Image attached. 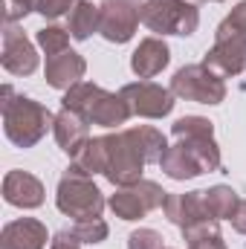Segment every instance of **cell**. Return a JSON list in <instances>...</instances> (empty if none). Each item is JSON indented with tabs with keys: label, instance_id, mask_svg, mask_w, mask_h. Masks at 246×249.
Returning <instances> with one entry per match:
<instances>
[{
	"label": "cell",
	"instance_id": "1",
	"mask_svg": "<svg viewBox=\"0 0 246 249\" xmlns=\"http://www.w3.org/2000/svg\"><path fill=\"white\" fill-rule=\"evenodd\" d=\"M105 139H107V165L102 177L116 188L139 183L145 165L159 162L168 148V139L162 136V130L151 124H136L116 133H105Z\"/></svg>",
	"mask_w": 246,
	"mask_h": 249
},
{
	"label": "cell",
	"instance_id": "2",
	"mask_svg": "<svg viewBox=\"0 0 246 249\" xmlns=\"http://www.w3.org/2000/svg\"><path fill=\"white\" fill-rule=\"evenodd\" d=\"M55 116L50 113L47 105L29 99V96H15L9 84H3V130L12 145L18 148H35L47 130H53Z\"/></svg>",
	"mask_w": 246,
	"mask_h": 249
},
{
	"label": "cell",
	"instance_id": "3",
	"mask_svg": "<svg viewBox=\"0 0 246 249\" xmlns=\"http://www.w3.org/2000/svg\"><path fill=\"white\" fill-rule=\"evenodd\" d=\"M165 217L183 232V241H200L209 235H220V220L206 206V191H185V194H168L162 206Z\"/></svg>",
	"mask_w": 246,
	"mask_h": 249
},
{
	"label": "cell",
	"instance_id": "4",
	"mask_svg": "<svg viewBox=\"0 0 246 249\" xmlns=\"http://www.w3.org/2000/svg\"><path fill=\"white\" fill-rule=\"evenodd\" d=\"M55 206L61 214L72 220H90V217H102L105 194L99 191L90 174H84L81 168L70 162V168L64 171L61 183H58V191H55Z\"/></svg>",
	"mask_w": 246,
	"mask_h": 249
},
{
	"label": "cell",
	"instance_id": "5",
	"mask_svg": "<svg viewBox=\"0 0 246 249\" xmlns=\"http://www.w3.org/2000/svg\"><path fill=\"white\" fill-rule=\"evenodd\" d=\"M142 23L162 35L188 38L200 26V9L191 0H145L142 3Z\"/></svg>",
	"mask_w": 246,
	"mask_h": 249
},
{
	"label": "cell",
	"instance_id": "6",
	"mask_svg": "<svg viewBox=\"0 0 246 249\" xmlns=\"http://www.w3.org/2000/svg\"><path fill=\"white\" fill-rule=\"evenodd\" d=\"M171 93L185 102H197V105H220L226 102V81L211 72L206 64H185L174 72L171 78Z\"/></svg>",
	"mask_w": 246,
	"mask_h": 249
},
{
	"label": "cell",
	"instance_id": "7",
	"mask_svg": "<svg viewBox=\"0 0 246 249\" xmlns=\"http://www.w3.org/2000/svg\"><path fill=\"white\" fill-rule=\"evenodd\" d=\"M171 136L174 142L185 145L191 151V157L200 162L203 174L206 171H220V148L214 142V124L203 116H183L171 124Z\"/></svg>",
	"mask_w": 246,
	"mask_h": 249
},
{
	"label": "cell",
	"instance_id": "8",
	"mask_svg": "<svg viewBox=\"0 0 246 249\" xmlns=\"http://www.w3.org/2000/svg\"><path fill=\"white\" fill-rule=\"evenodd\" d=\"M165 197L168 191L154 183V180H139L133 186H124V188H116L107 200L110 212L119 217V220H142L148 212L154 209H162L165 206Z\"/></svg>",
	"mask_w": 246,
	"mask_h": 249
},
{
	"label": "cell",
	"instance_id": "9",
	"mask_svg": "<svg viewBox=\"0 0 246 249\" xmlns=\"http://www.w3.org/2000/svg\"><path fill=\"white\" fill-rule=\"evenodd\" d=\"M145 0H102L99 3V35L110 44H127L142 23Z\"/></svg>",
	"mask_w": 246,
	"mask_h": 249
},
{
	"label": "cell",
	"instance_id": "10",
	"mask_svg": "<svg viewBox=\"0 0 246 249\" xmlns=\"http://www.w3.org/2000/svg\"><path fill=\"white\" fill-rule=\"evenodd\" d=\"M122 99L127 102L130 113L133 116H142V119H162L174 110V93L171 87H162V84H154L148 78H139V81H130L124 84L122 90Z\"/></svg>",
	"mask_w": 246,
	"mask_h": 249
},
{
	"label": "cell",
	"instance_id": "11",
	"mask_svg": "<svg viewBox=\"0 0 246 249\" xmlns=\"http://www.w3.org/2000/svg\"><path fill=\"white\" fill-rule=\"evenodd\" d=\"M203 64L220 78L241 75L246 70V35H214V47L203 55Z\"/></svg>",
	"mask_w": 246,
	"mask_h": 249
},
{
	"label": "cell",
	"instance_id": "12",
	"mask_svg": "<svg viewBox=\"0 0 246 249\" xmlns=\"http://www.w3.org/2000/svg\"><path fill=\"white\" fill-rule=\"evenodd\" d=\"M0 64L12 75H32L38 70V50H35V44L15 23H6V29H3V55H0Z\"/></svg>",
	"mask_w": 246,
	"mask_h": 249
},
{
	"label": "cell",
	"instance_id": "13",
	"mask_svg": "<svg viewBox=\"0 0 246 249\" xmlns=\"http://www.w3.org/2000/svg\"><path fill=\"white\" fill-rule=\"evenodd\" d=\"M81 116L90 124H99V127H119V124H124L133 113H130L127 102L122 99V93H110V90L99 87V90L93 93V99L87 102V107H84Z\"/></svg>",
	"mask_w": 246,
	"mask_h": 249
},
{
	"label": "cell",
	"instance_id": "14",
	"mask_svg": "<svg viewBox=\"0 0 246 249\" xmlns=\"http://www.w3.org/2000/svg\"><path fill=\"white\" fill-rule=\"evenodd\" d=\"M44 197H47L44 183L35 174L18 171V168L6 171V177H3V200L9 206H15V209H38V206H44Z\"/></svg>",
	"mask_w": 246,
	"mask_h": 249
},
{
	"label": "cell",
	"instance_id": "15",
	"mask_svg": "<svg viewBox=\"0 0 246 249\" xmlns=\"http://www.w3.org/2000/svg\"><path fill=\"white\" fill-rule=\"evenodd\" d=\"M50 232L35 217H18L9 220L0 232V249H47Z\"/></svg>",
	"mask_w": 246,
	"mask_h": 249
},
{
	"label": "cell",
	"instance_id": "16",
	"mask_svg": "<svg viewBox=\"0 0 246 249\" xmlns=\"http://www.w3.org/2000/svg\"><path fill=\"white\" fill-rule=\"evenodd\" d=\"M168 61H171L168 44H165L159 35H151V38H142L139 47L133 50V55H130V70H133V75H139V78H154V75H159V72L168 67Z\"/></svg>",
	"mask_w": 246,
	"mask_h": 249
},
{
	"label": "cell",
	"instance_id": "17",
	"mask_svg": "<svg viewBox=\"0 0 246 249\" xmlns=\"http://www.w3.org/2000/svg\"><path fill=\"white\" fill-rule=\"evenodd\" d=\"M87 72V61L75 53V50H64L58 55H50L44 67V78L50 87L55 90H70L72 84H78Z\"/></svg>",
	"mask_w": 246,
	"mask_h": 249
},
{
	"label": "cell",
	"instance_id": "18",
	"mask_svg": "<svg viewBox=\"0 0 246 249\" xmlns=\"http://www.w3.org/2000/svg\"><path fill=\"white\" fill-rule=\"evenodd\" d=\"M53 133H55V142L64 154L75 157L90 142V122L81 113H72V110L61 107V113L55 116V124H53Z\"/></svg>",
	"mask_w": 246,
	"mask_h": 249
},
{
	"label": "cell",
	"instance_id": "19",
	"mask_svg": "<svg viewBox=\"0 0 246 249\" xmlns=\"http://www.w3.org/2000/svg\"><path fill=\"white\" fill-rule=\"evenodd\" d=\"M159 168H162V174L165 177H171V180H194V177H200L203 174V168H200V162L191 157V151L180 145V142H174V145H168L165 148V154H162V160H159Z\"/></svg>",
	"mask_w": 246,
	"mask_h": 249
},
{
	"label": "cell",
	"instance_id": "20",
	"mask_svg": "<svg viewBox=\"0 0 246 249\" xmlns=\"http://www.w3.org/2000/svg\"><path fill=\"white\" fill-rule=\"evenodd\" d=\"M67 32L75 41H87L93 32H99V6H93L90 0H78L72 6V12H70Z\"/></svg>",
	"mask_w": 246,
	"mask_h": 249
},
{
	"label": "cell",
	"instance_id": "21",
	"mask_svg": "<svg viewBox=\"0 0 246 249\" xmlns=\"http://www.w3.org/2000/svg\"><path fill=\"white\" fill-rule=\"evenodd\" d=\"M72 165L81 168V171L90 174V177L105 174V165H107V139H105V136H93V139L72 157Z\"/></svg>",
	"mask_w": 246,
	"mask_h": 249
},
{
	"label": "cell",
	"instance_id": "22",
	"mask_svg": "<svg viewBox=\"0 0 246 249\" xmlns=\"http://www.w3.org/2000/svg\"><path fill=\"white\" fill-rule=\"evenodd\" d=\"M238 203H241V197H238V191H235L232 186L206 188V206H209V212H211L217 220H232Z\"/></svg>",
	"mask_w": 246,
	"mask_h": 249
},
{
	"label": "cell",
	"instance_id": "23",
	"mask_svg": "<svg viewBox=\"0 0 246 249\" xmlns=\"http://www.w3.org/2000/svg\"><path fill=\"white\" fill-rule=\"evenodd\" d=\"M70 32L61 29V26H44V29H38V35H35V41H38V47L47 53V58L50 55H58L64 50H70Z\"/></svg>",
	"mask_w": 246,
	"mask_h": 249
},
{
	"label": "cell",
	"instance_id": "24",
	"mask_svg": "<svg viewBox=\"0 0 246 249\" xmlns=\"http://www.w3.org/2000/svg\"><path fill=\"white\" fill-rule=\"evenodd\" d=\"M81 244H102V241H107V235H110V229H107V223L102 220V217H90V220H75L72 223V229H70Z\"/></svg>",
	"mask_w": 246,
	"mask_h": 249
},
{
	"label": "cell",
	"instance_id": "25",
	"mask_svg": "<svg viewBox=\"0 0 246 249\" xmlns=\"http://www.w3.org/2000/svg\"><path fill=\"white\" fill-rule=\"evenodd\" d=\"M96 90H99V84H93V81H78V84H72L70 90H64L61 107L64 110H72V113H84V107H87V102L93 99Z\"/></svg>",
	"mask_w": 246,
	"mask_h": 249
},
{
	"label": "cell",
	"instance_id": "26",
	"mask_svg": "<svg viewBox=\"0 0 246 249\" xmlns=\"http://www.w3.org/2000/svg\"><path fill=\"white\" fill-rule=\"evenodd\" d=\"M214 35H246V0L232 6V12L220 20Z\"/></svg>",
	"mask_w": 246,
	"mask_h": 249
},
{
	"label": "cell",
	"instance_id": "27",
	"mask_svg": "<svg viewBox=\"0 0 246 249\" xmlns=\"http://www.w3.org/2000/svg\"><path fill=\"white\" fill-rule=\"evenodd\" d=\"M127 249H165L157 229H136L127 235Z\"/></svg>",
	"mask_w": 246,
	"mask_h": 249
},
{
	"label": "cell",
	"instance_id": "28",
	"mask_svg": "<svg viewBox=\"0 0 246 249\" xmlns=\"http://www.w3.org/2000/svg\"><path fill=\"white\" fill-rule=\"evenodd\" d=\"M75 3H78V0H38V3H35V12H38L41 18H47V20H55V18H61V15H70Z\"/></svg>",
	"mask_w": 246,
	"mask_h": 249
},
{
	"label": "cell",
	"instance_id": "29",
	"mask_svg": "<svg viewBox=\"0 0 246 249\" xmlns=\"http://www.w3.org/2000/svg\"><path fill=\"white\" fill-rule=\"evenodd\" d=\"M9 9H6V23H15L18 18H26L29 12H35V3L38 0H6Z\"/></svg>",
	"mask_w": 246,
	"mask_h": 249
},
{
	"label": "cell",
	"instance_id": "30",
	"mask_svg": "<svg viewBox=\"0 0 246 249\" xmlns=\"http://www.w3.org/2000/svg\"><path fill=\"white\" fill-rule=\"evenodd\" d=\"M50 249H81V241H78L70 229H64V232H58V235L50 241Z\"/></svg>",
	"mask_w": 246,
	"mask_h": 249
},
{
	"label": "cell",
	"instance_id": "31",
	"mask_svg": "<svg viewBox=\"0 0 246 249\" xmlns=\"http://www.w3.org/2000/svg\"><path fill=\"white\" fill-rule=\"evenodd\" d=\"M188 249H229L226 241L220 235H209V238H200V241H191Z\"/></svg>",
	"mask_w": 246,
	"mask_h": 249
},
{
	"label": "cell",
	"instance_id": "32",
	"mask_svg": "<svg viewBox=\"0 0 246 249\" xmlns=\"http://www.w3.org/2000/svg\"><path fill=\"white\" fill-rule=\"evenodd\" d=\"M232 229L238 232V235H246V200L238 203V209H235V214H232Z\"/></svg>",
	"mask_w": 246,
	"mask_h": 249
},
{
	"label": "cell",
	"instance_id": "33",
	"mask_svg": "<svg viewBox=\"0 0 246 249\" xmlns=\"http://www.w3.org/2000/svg\"><path fill=\"white\" fill-rule=\"evenodd\" d=\"M191 3H203V0H191Z\"/></svg>",
	"mask_w": 246,
	"mask_h": 249
},
{
	"label": "cell",
	"instance_id": "34",
	"mask_svg": "<svg viewBox=\"0 0 246 249\" xmlns=\"http://www.w3.org/2000/svg\"><path fill=\"white\" fill-rule=\"evenodd\" d=\"M211 3H220V0H211Z\"/></svg>",
	"mask_w": 246,
	"mask_h": 249
}]
</instances>
